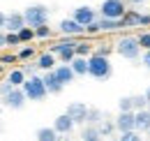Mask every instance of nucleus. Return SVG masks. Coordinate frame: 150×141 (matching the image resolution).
Segmentation results:
<instances>
[{
    "label": "nucleus",
    "mask_w": 150,
    "mask_h": 141,
    "mask_svg": "<svg viewBox=\"0 0 150 141\" xmlns=\"http://www.w3.org/2000/svg\"><path fill=\"white\" fill-rule=\"evenodd\" d=\"M141 63H143V65H146V67L150 70V51H146V53H143V58H141Z\"/></svg>",
    "instance_id": "e433bc0d"
},
{
    "label": "nucleus",
    "mask_w": 150,
    "mask_h": 141,
    "mask_svg": "<svg viewBox=\"0 0 150 141\" xmlns=\"http://www.w3.org/2000/svg\"><path fill=\"white\" fill-rule=\"evenodd\" d=\"M2 28H5V14L0 12V30H2Z\"/></svg>",
    "instance_id": "ea45409f"
},
{
    "label": "nucleus",
    "mask_w": 150,
    "mask_h": 141,
    "mask_svg": "<svg viewBox=\"0 0 150 141\" xmlns=\"http://www.w3.org/2000/svg\"><path fill=\"white\" fill-rule=\"evenodd\" d=\"M23 14V21H25V26L28 28H39V26H46L49 23V16H51V12H49V7H44V5H30V7H25V12H21Z\"/></svg>",
    "instance_id": "f03ea898"
},
{
    "label": "nucleus",
    "mask_w": 150,
    "mask_h": 141,
    "mask_svg": "<svg viewBox=\"0 0 150 141\" xmlns=\"http://www.w3.org/2000/svg\"><path fill=\"white\" fill-rule=\"evenodd\" d=\"M81 141H102V137H99V132H97L95 125H88V127L81 132Z\"/></svg>",
    "instance_id": "4be33fe9"
},
{
    "label": "nucleus",
    "mask_w": 150,
    "mask_h": 141,
    "mask_svg": "<svg viewBox=\"0 0 150 141\" xmlns=\"http://www.w3.org/2000/svg\"><path fill=\"white\" fill-rule=\"evenodd\" d=\"M111 74H113V67H111V60L109 58L95 56V53L88 58V76H93L97 81H106Z\"/></svg>",
    "instance_id": "f257e3e1"
},
{
    "label": "nucleus",
    "mask_w": 150,
    "mask_h": 141,
    "mask_svg": "<svg viewBox=\"0 0 150 141\" xmlns=\"http://www.w3.org/2000/svg\"><path fill=\"white\" fill-rule=\"evenodd\" d=\"M132 5H136V7H139V5H143V2H146V0H129Z\"/></svg>",
    "instance_id": "a19ab883"
},
{
    "label": "nucleus",
    "mask_w": 150,
    "mask_h": 141,
    "mask_svg": "<svg viewBox=\"0 0 150 141\" xmlns=\"http://www.w3.org/2000/svg\"><path fill=\"white\" fill-rule=\"evenodd\" d=\"M37 141H60V134H58L53 127H39L35 132Z\"/></svg>",
    "instance_id": "a211bd4d"
},
{
    "label": "nucleus",
    "mask_w": 150,
    "mask_h": 141,
    "mask_svg": "<svg viewBox=\"0 0 150 141\" xmlns=\"http://www.w3.org/2000/svg\"><path fill=\"white\" fill-rule=\"evenodd\" d=\"M118 141H143V139H141L139 132L132 130V132H120V139H118Z\"/></svg>",
    "instance_id": "7c9ffc66"
},
{
    "label": "nucleus",
    "mask_w": 150,
    "mask_h": 141,
    "mask_svg": "<svg viewBox=\"0 0 150 141\" xmlns=\"http://www.w3.org/2000/svg\"><path fill=\"white\" fill-rule=\"evenodd\" d=\"M35 56H37L35 46H23V49H21V51L16 53V58H19V60H33Z\"/></svg>",
    "instance_id": "bb28decb"
},
{
    "label": "nucleus",
    "mask_w": 150,
    "mask_h": 141,
    "mask_svg": "<svg viewBox=\"0 0 150 141\" xmlns=\"http://www.w3.org/2000/svg\"><path fill=\"white\" fill-rule=\"evenodd\" d=\"M14 63H19L16 53H2V56H0V65H2V67H5V65H14Z\"/></svg>",
    "instance_id": "2f4dec72"
},
{
    "label": "nucleus",
    "mask_w": 150,
    "mask_h": 141,
    "mask_svg": "<svg viewBox=\"0 0 150 141\" xmlns=\"http://www.w3.org/2000/svg\"><path fill=\"white\" fill-rule=\"evenodd\" d=\"M74 56H79V58H90V56H93V44H86V42H76V46H74Z\"/></svg>",
    "instance_id": "412c9836"
},
{
    "label": "nucleus",
    "mask_w": 150,
    "mask_h": 141,
    "mask_svg": "<svg viewBox=\"0 0 150 141\" xmlns=\"http://www.w3.org/2000/svg\"><path fill=\"white\" fill-rule=\"evenodd\" d=\"M72 19H74L79 26H90L93 21H97V12H95L93 7H88V5H83V7H76L74 14H72Z\"/></svg>",
    "instance_id": "0eeeda50"
},
{
    "label": "nucleus",
    "mask_w": 150,
    "mask_h": 141,
    "mask_svg": "<svg viewBox=\"0 0 150 141\" xmlns=\"http://www.w3.org/2000/svg\"><path fill=\"white\" fill-rule=\"evenodd\" d=\"M95 127H97L99 137H109V134H113V130H115V125H113L111 120H102V123L95 125Z\"/></svg>",
    "instance_id": "393cba45"
},
{
    "label": "nucleus",
    "mask_w": 150,
    "mask_h": 141,
    "mask_svg": "<svg viewBox=\"0 0 150 141\" xmlns=\"http://www.w3.org/2000/svg\"><path fill=\"white\" fill-rule=\"evenodd\" d=\"M0 111H2V104H0Z\"/></svg>",
    "instance_id": "37998d69"
},
{
    "label": "nucleus",
    "mask_w": 150,
    "mask_h": 141,
    "mask_svg": "<svg viewBox=\"0 0 150 141\" xmlns=\"http://www.w3.org/2000/svg\"><path fill=\"white\" fill-rule=\"evenodd\" d=\"M25 95H23V90L21 88H12L7 95H2V102L0 104L7 106V109H12V111H19V109H23L25 106Z\"/></svg>",
    "instance_id": "423d86ee"
},
{
    "label": "nucleus",
    "mask_w": 150,
    "mask_h": 141,
    "mask_svg": "<svg viewBox=\"0 0 150 141\" xmlns=\"http://www.w3.org/2000/svg\"><path fill=\"white\" fill-rule=\"evenodd\" d=\"M97 26H99V33H113V30H120V21H113V19L97 16Z\"/></svg>",
    "instance_id": "aec40b11"
},
{
    "label": "nucleus",
    "mask_w": 150,
    "mask_h": 141,
    "mask_svg": "<svg viewBox=\"0 0 150 141\" xmlns=\"http://www.w3.org/2000/svg\"><path fill=\"white\" fill-rule=\"evenodd\" d=\"M9 90H12V86H9V83H5V81L0 83V95H7Z\"/></svg>",
    "instance_id": "c9c22d12"
},
{
    "label": "nucleus",
    "mask_w": 150,
    "mask_h": 141,
    "mask_svg": "<svg viewBox=\"0 0 150 141\" xmlns=\"http://www.w3.org/2000/svg\"><path fill=\"white\" fill-rule=\"evenodd\" d=\"M5 46H21V42H19V37H16V33H7L5 35Z\"/></svg>",
    "instance_id": "473e14b6"
},
{
    "label": "nucleus",
    "mask_w": 150,
    "mask_h": 141,
    "mask_svg": "<svg viewBox=\"0 0 150 141\" xmlns=\"http://www.w3.org/2000/svg\"><path fill=\"white\" fill-rule=\"evenodd\" d=\"M51 35H53V30H51L49 26H39V28H35V39H49Z\"/></svg>",
    "instance_id": "c85d7f7f"
},
{
    "label": "nucleus",
    "mask_w": 150,
    "mask_h": 141,
    "mask_svg": "<svg viewBox=\"0 0 150 141\" xmlns=\"http://www.w3.org/2000/svg\"><path fill=\"white\" fill-rule=\"evenodd\" d=\"M2 70H5V67H2V65H0V74H2Z\"/></svg>",
    "instance_id": "79ce46f5"
},
{
    "label": "nucleus",
    "mask_w": 150,
    "mask_h": 141,
    "mask_svg": "<svg viewBox=\"0 0 150 141\" xmlns=\"http://www.w3.org/2000/svg\"><path fill=\"white\" fill-rule=\"evenodd\" d=\"M2 49H5V33L0 30V51H2Z\"/></svg>",
    "instance_id": "58836bf2"
},
{
    "label": "nucleus",
    "mask_w": 150,
    "mask_h": 141,
    "mask_svg": "<svg viewBox=\"0 0 150 141\" xmlns=\"http://www.w3.org/2000/svg\"><path fill=\"white\" fill-rule=\"evenodd\" d=\"M118 109H120V111H132V113H134V106H132V95L120 97V100H118Z\"/></svg>",
    "instance_id": "c756f323"
},
{
    "label": "nucleus",
    "mask_w": 150,
    "mask_h": 141,
    "mask_svg": "<svg viewBox=\"0 0 150 141\" xmlns=\"http://www.w3.org/2000/svg\"><path fill=\"white\" fill-rule=\"evenodd\" d=\"M102 120H104L102 111H99V109H90V106H88V116H86V123H88V125H99Z\"/></svg>",
    "instance_id": "5701e85b"
},
{
    "label": "nucleus",
    "mask_w": 150,
    "mask_h": 141,
    "mask_svg": "<svg viewBox=\"0 0 150 141\" xmlns=\"http://www.w3.org/2000/svg\"><path fill=\"white\" fill-rule=\"evenodd\" d=\"M56 63H58V58L53 53L46 51V53H39L37 56V63H35V65H37V70H42V72H51L56 67Z\"/></svg>",
    "instance_id": "dca6fc26"
},
{
    "label": "nucleus",
    "mask_w": 150,
    "mask_h": 141,
    "mask_svg": "<svg viewBox=\"0 0 150 141\" xmlns=\"http://www.w3.org/2000/svg\"><path fill=\"white\" fill-rule=\"evenodd\" d=\"M42 83H44V88H46V93H49V95H58L60 90L65 88V86H62V83L56 79L53 70H51V72H44V74H42Z\"/></svg>",
    "instance_id": "9b49d317"
},
{
    "label": "nucleus",
    "mask_w": 150,
    "mask_h": 141,
    "mask_svg": "<svg viewBox=\"0 0 150 141\" xmlns=\"http://www.w3.org/2000/svg\"><path fill=\"white\" fill-rule=\"evenodd\" d=\"M115 53H118V56H122V58H127V60H136V58H139V53H141L136 37H134V35L120 37V39L115 42Z\"/></svg>",
    "instance_id": "20e7f679"
},
{
    "label": "nucleus",
    "mask_w": 150,
    "mask_h": 141,
    "mask_svg": "<svg viewBox=\"0 0 150 141\" xmlns=\"http://www.w3.org/2000/svg\"><path fill=\"white\" fill-rule=\"evenodd\" d=\"M113 125H115L118 132H132L134 130V113L132 111H120L118 118L113 120Z\"/></svg>",
    "instance_id": "9d476101"
},
{
    "label": "nucleus",
    "mask_w": 150,
    "mask_h": 141,
    "mask_svg": "<svg viewBox=\"0 0 150 141\" xmlns=\"http://www.w3.org/2000/svg\"><path fill=\"white\" fill-rule=\"evenodd\" d=\"M74 127H76V125L72 123V118H69L67 113H60V116L56 118V123H53V130H56L60 137H67V134H69Z\"/></svg>",
    "instance_id": "4468645a"
},
{
    "label": "nucleus",
    "mask_w": 150,
    "mask_h": 141,
    "mask_svg": "<svg viewBox=\"0 0 150 141\" xmlns=\"http://www.w3.org/2000/svg\"><path fill=\"white\" fill-rule=\"evenodd\" d=\"M150 130V111L143 109V111H134V132H148Z\"/></svg>",
    "instance_id": "f8f14e48"
},
{
    "label": "nucleus",
    "mask_w": 150,
    "mask_h": 141,
    "mask_svg": "<svg viewBox=\"0 0 150 141\" xmlns=\"http://www.w3.org/2000/svg\"><path fill=\"white\" fill-rule=\"evenodd\" d=\"M136 26H150V14H139L136 16Z\"/></svg>",
    "instance_id": "72a5a7b5"
},
{
    "label": "nucleus",
    "mask_w": 150,
    "mask_h": 141,
    "mask_svg": "<svg viewBox=\"0 0 150 141\" xmlns=\"http://www.w3.org/2000/svg\"><path fill=\"white\" fill-rule=\"evenodd\" d=\"M148 111H150V104H148Z\"/></svg>",
    "instance_id": "c03bdc74"
},
{
    "label": "nucleus",
    "mask_w": 150,
    "mask_h": 141,
    "mask_svg": "<svg viewBox=\"0 0 150 141\" xmlns=\"http://www.w3.org/2000/svg\"><path fill=\"white\" fill-rule=\"evenodd\" d=\"M99 33V26H97V21H93L90 26H86V35H97Z\"/></svg>",
    "instance_id": "f704fd0d"
},
{
    "label": "nucleus",
    "mask_w": 150,
    "mask_h": 141,
    "mask_svg": "<svg viewBox=\"0 0 150 141\" xmlns=\"http://www.w3.org/2000/svg\"><path fill=\"white\" fill-rule=\"evenodd\" d=\"M23 95H25V100H30V102H42V100H46V88H44V83H42V76L37 74H33V76H25V81H23Z\"/></svg>",
    "instance_id": "7ed1b4c3"
},
{
    "label": "nucleus",
    "mask_w": 150,
    "mask_h": 141,
    "mask_svg": "<svg viewBox=\"0 0 150 141\" xmlns=\"http://www.w3.org/2000/svg\"><path fill=\"white\" fill-rule=\"evenodd\" d=\"M143 100H146V102H148V104H150V86H148V88H146V93H143Z\"/></svg>",
    "instance_id": "4c0bfd02"
},
{
    "label": "nucleus",
    "mask_w": 150,
    "mask_h": 141,
    "mask_svg": "<svg viewBox=\"0 0 150 141\" xmlns=\"http://www.w3.org/2000/svg\"><path fill=\"white\" fill-rule=\"evenodd\" d=\"M53 74H56V79L62 83V86H69V83L76 79L69 65H56V67H53Z\"/></svg>",
    "instance_id": "2eb2a0df"
},
{
    "label": "nucleus",
    "mask_w": 150,
    "mask_h": 141,
    "mask_svg": "<svg viewBox=\"0 0 150 141\" xmlns=\"http://www.w3.org/2000/svg\"><path fill=\"white\" fill-rule=\"evenodd\" d=\"M132 106H134V111H143V109H148V102L143 100V95H132Z\"/></svg>",
    "instance_id": "cd10ccee"
},
{
    "label": "nucleus",
    "mask_w": 150,
    "mask_h": 141,
    "mask_svg": "<svg viewBox=\"0 0 150 141\" xmlns=\"http://www.w3.org/2000/svg\"><path fill=\"white\" fill-rule=\"evenodd\" d=\"M23 26H25V21H23V14H21V12H9V14H5V28H7L9 33H19Z\"/></svg>",
    "instance_id": "ddd939ff"
},
{
    "label": "nucleus",
    "mask_w": 150,
    "mask_h": 141,
    "mask_svg": "<svg viewBox=\"0 0 150 141\" xmlns=\"http://www.w3.org/2000/svg\"><path fill=\"white\" fill-rule=\"evenodd\" d=\"M136 42H139V49H141V51H150V30L139 33V35H136Z\"/></svg>",
    "instance_id": "a878e982"
},
{
    "label": "nucleus",
    "mask_w": 150,
    "mask_h": 141,
    "mask_svg": "<svg viewBox=\"0 0 150 141\" xmlns=\"http://www.w3.org/2000/svg\"><path fill=\"white\" fill-rule=\"evenodd\" d=\"M65 113L72 118V123H74V125H81V123H86L88 106L83 104V102H72V104H67V111H65Z\"/></svg>",
    "instance_id": "1a4fd4ad"
},
{
    "label": "nucleus",
    "mask_w": 150,
    "mask_h": 141,
    "mask_svg": "<svg viewBox=\"0 0 150 141\" xmlns=\"http://www.w3.org/2000/svg\"><path fill=\"white\" fill-rule=\"evenodd\" d=\"M125 12H127L125 0H104V2L99 5V16L102 19H113V21H118V19H122Z\"/></svg>",
    "instance_id": "39448f33"
},
{
    "label": "nucleus",
    "mask_w": 150,
    "mask_h": 141,
    "mask_svg": "<svg viewBox=\"0 0 150 141\" xmlns=\"http://www.w3.org/2000/svg\"><path fill=\"white\" fill-rule=\"evenodd\" d=\"M23 81H25V74H23L21 70H9L7 79H5V83H9L12 88H21V86H23Z\"/></svg>",
    "instance_id": "6ab92c4d"
},
{
    "label": "nucleus",
    "mask_w": 150,
    "mask_h": 141,
    "mask_svg": "<svg viewBox=\"0 0 150 141\" xmlns=\"http://www.w3.org/2000/svg\"><path fill=\"white\" fill-rule=\"evenodd\" d=\"M69 67H72V72H74V76H86V74H88V58L74 56V60L69 63Z\"/></svg>",
    "instance_id": "f3484780"
},
{
    "label": "nucleus",
    "mask_w": 150,
    "mask_h": 141,
    "mask_svg": "<svg viewBox=\"0 0 150 141\" xmlns=\"http://www.w3.org/2000/svg\"><path fill=\"white\" fill-rule=\"evenodd\" d=\"M58 28H60L62 37H81V35H86V28L79 26L74 19H62V21L58 23Z\"/></svg>",
    "instance_id": "6e6552de"
},
{
    "label": "nucleus",
    "mask_w": 150,
    "mask_h": 141,
    "mask_svg": "<svg viewBox=\"0 0 150 141\" xmlns=\"http://www.w3.org/2000/svg\"><path fill=\"white\" fill-rule=\"evenodd\" d=\"M16 37H19L21 44H28V42H33V39H35V30H33V28H28V26H23L19 33H16Z\"/></svg>",
    "instance_id": "b1692460"
}]
</instances>
